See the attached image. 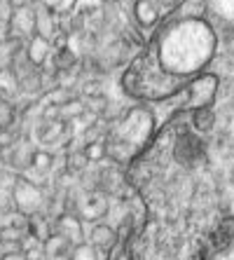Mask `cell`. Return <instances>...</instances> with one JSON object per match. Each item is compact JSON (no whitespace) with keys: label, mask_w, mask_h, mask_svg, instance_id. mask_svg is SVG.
Returning a JSON list of instances; mask_svg holds the SVG:
<instances>
[{"label":"cell","mask_w":234,"mask_h":260,"mask_svg":"<svg viewBox=\"0 0 234 260\" xmlns=\"http://www.w3.org/2000/svg\"><path fill=\"white\" fill-rule=\"evenodd\" d=\"M218 52V30L202 14L162 21L150 45L126 68L122 87L138 99H166L204 73Z\"/></svg>","instance_id":"1"},{"label":"cell","mask_w":234,"mask_h":260,"mask_svg":"<svg viewBox=\"0 0 234 260\" xmlns=\"http://www.w3.org/2000/svg\"><path fill=\"white\" fill-rule=\"evenodd\" d=\"M150 124H152V115L148 110L131 108L115 124L110 136L106 139L108 155L115 159H126V157H131V155H136V150L141 148L145 136L150 134Z\"/></svg>","instance_id":"2"},{"label":"cell","mask_w":234,"mask_h":260,"mask_svg":"<svg viewBox=\"0 0 234 260\" xmlns=\"http://www.w3.org/2000/svg\"><path fill=\"white\" fill-rule=\"evenodd\" d=\"M218 85H220V80H218L216 73H199L197 78H192L190 82L185 85V89L180 91V96H183V108L187 110H204V108H211L213 101H216V94H218Z\"/></svg>","instance_id":"3"},{"label":"cell","mask_w":234,"mask_h":260,"mask_svg":"<svg viewBox=\"0 0 234 260\" xmlns=\"http://www.w3.org/2000/svg\"><path fill=\"white\" fill-rule=\"evenodd\" d=\"M45 204H47V197L42 192V185L17 174V181H14V211L30 218L38 216V213H45Z\"/></svg>","instance_id":"4"},{"label":"cell","mask_w":234,"mask_h":260,"mask_svg":"<svg viewBox=\"0 0 234 260\" xmlns=\"http://www.w3.org/2000/svg\"><path fill=\"white\" fill-rule=\"evenodd\" d=\"M202 7L216 30H234V0H202Z\"/></svg>","instance_id":"5"},{"label":"cell","mask_w":234,"mask_h":260,"mask_svg":"<svg viewBox=\"0 0 234 260\" xmlns=\"http://www.w3.org/2000/svg\"><path fill=\"white\" fill-rule=\"evenodd\" d=\"M106 211H108L106 197L98 192H89V194H82V197H80L73 213H75L82 223L84 220H87V223H98V220L106 216Z\"/></svg>","instance_id":"6"},{"label":"cell","mask_w":234,"mask_h":260,"mask_svg":"<svg viewBox=\"0 0 234 260\" xmlns=\"http://www.w3.org/2000/svg\"><path fill=\"white\" fill-rule=\"evenodd\" d=\"M131 14H133V19H136V24L141 26V28L152 30V28H157V26L162 24V19H164L166 12L157 5L155 0H133Z\"/></svg>","instance_id":"7"},{"label":"cell","mask_w":234,"mask_h":260,"mask_svg":"<svg viewBox=\"0 0 234 260\" xmlns=\"http://www.w3.org/2000/svg\"><path fill=\"white\" fill-rule=\"evenodd\" d=\"M7 26H10V36L17 38H33L36 36V7H21V10H14L12 17L7 19Z\"/></svg>","instance_id":"8"},{"label":"cell","mask_w":234,"mask_h":260,"mask_svg":"<svg viewBox=\"0 0 234 260\" xmlns=\"http://www.w3.org/2000/svg\"><path fill=\"white\" fill-rule=\"evenodd\" d=\"M26 59H28L30 66H45L47 63V59L52 56V40H47V38L42 36H33L28 40V47H26Z\"/></svg>","instance_id":"9"},{"label":"cell","mask_w":234,"mask_h":260,"mask_svg":"<svg viewBox=\"0 0 234 260\" xmlns=\"http://www.w3.org/2000/svg\"><path fill=\"white\" fill-rule=\"evenodd\" d=\"M56 232H61V235L66 237L73 246L80 244V242H84L82 220H80L75 213H61L59 220H56Z\"/></svg>","instance_id":"10"},{"label":"cell","mask_w":234,"mask_h":260,"mask_svg":"<svg viewBox=\"0 0 234 260\" xmlns=\"http://www.w3.org/2000/svg\"><path fill=\"white\" fill-rule=\"evenodd\" d=\"M115 242H117V235H115V230L108 223H101V220H98V223H91L89 244L96 248L98 253H101V251H110V248L115 246Z\"/></svg>","instance_id":"11"},{"label":"cell","mask_w":234,"mask_h":260,"mask_svg":"<svg viewBox=\"0 0 234 260\" xmlns=\"http://www.w3.org/2000/svg\"><path fill=\"white\" fill-rule=\"evenodd\" d=\"M42 248H45V253H47V258L49 260H63V258H68L71 255V248H73V244L68 242L66 237L61 235V232H52V235L42 242Z\"/></svg>","instance_id":"12"},{"label":"cell","mask_w":234,"mask_h":260,"mask_svg":"<svg viewBox=\"0 0 234 260\" xmlns=\"http://www.w3.org/2000/svg\"><path fill=\"white\" fill-rule=\"evenodd\" d=\"M14 181H17V174H10V171H0V213L14 211Z\"/></svg>","instance_id":"13"},{"label":"cell","mask_w":234,"mask_h":260,"mask_svg":"<svg viewBox=\"0 0 234 260\" xmlns=\"http://www.w3.org/2000/svg\"><path fill=\"white\" fill-rule=\"evenodd\" d=\"M54 33H56V14H52L42 5H36V36L52 40Z\"/></svg>","instance_id":"14"},{"label":"cell","mask_w":234,"mask_h":260,"mask_svg":"<svg viewBox=\"0 0 234 260\" xmlns=\"http://www.w3.org/2000/svg\"><path fill=\"white\" fill-rule=\"evenodd\" d=\"M56 113H59V120L63 122L78 120L87 113V106H84V101H78V99H66V101L56 103Z\"/></svg>","instance_id":"15"},{"label":"cell","mask_w":234,"mask_h":260,"mask_svg":"<svg viewBox=\"0 0 234 260\" xmlns=\"http://www.w3.org/2000/svg\"><path fill=\"white\" fill-rule=\"evenodd\" d=\"M52 167H54V155H52L49 150H36L33 152V159H30V169H26V171H33V174H47Z\"/></svg>","instance_id":"16"},{"label":"cell","mask_w":234,"mask_h":260,"mask_svg":"<svg viewBox=\"0 0 234 260\" xmlns=\"http://www.w3.org/2000/svg\"><path fill=\"white\" fill-rule=\"evenodd\" d=\"M82 155L87 157V162H101L103 157H108V148H106V141L96 139L89 141V143L82 145Z\"/></svg>","instance_id":"17"},{"label":"cell","mask_w":234,"mask_h":260,"mask_svg":"<svg viewBox=\"0 0 234 260\" xmlns=\"http://www.w3.org/2000/svg\"><path fill=\"white\" fill-rule=\"evenodd\" d=\"M36 3L38 5H42L45 10H49L52 14H56V17L73 12L75 5H78V0H36Z\"/></svg>","instance_id":"18"},{"label":"cell","mask_w":234,"mask_h":260,"mask_svg":"<svg viewBox=\"0 0 234 260\" xmlns=\"http://www.w3.org/2000/svg\"><path fill=\"white\" fill-rule=\"evenodd\" d=\"M14 120H17V110H14V106L7 99L0 96V132H7V129L14 124Z\"/></svg>","instance_id":"19"},{"label":"cell","mask_w":234,"mask_h":260,"mask_svg":"<svg viewBox=\"0 0 234 260\" xmlns=\"http://www.w3.org/2000/svg\"><path fill=\"white\" fill-rule=\"evenodd\" d=\"M71 260H98V251L89 242H80L71 248Z\"/></svg>","instance_id":"20"},{"label":"cell","mask_w":234,"mask_h":260,"mask_svg":"<svg viewBox=\"0 0 234 260\" xmlns=\"http://www.w3.org/2000/svg\"><path fill=\"white\" fill-rule=\"evenodd\" d=\"M157 5L162 7V10H176L180 5V0H155Z\"/></svg>","instance_id":"21"},{"label":"cell","mask_w":234,"mask_h":260,"mask_svg":"<svg viewBox=\"0 0 234 260\" xmlns=\"http://www.w3.org/2000/svg\"><path fill=\"white\" fill-rule=\"evenodd\" d=\"M7 5L14 10H21V7H28V0H7Z\"/></svg>","instance_id":"22"}]
</instances>
